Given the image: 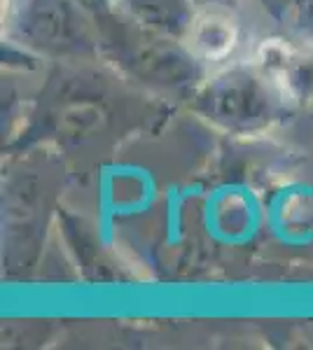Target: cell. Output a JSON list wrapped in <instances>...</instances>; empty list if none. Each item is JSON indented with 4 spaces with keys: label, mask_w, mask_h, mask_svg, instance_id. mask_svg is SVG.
<instances>
[{
    "label": "cell",
    "mask_w": 313,
    "mask_h": 350,
    "mask_svg": "<svg viewBox=\"0 0 313 350\" xmlns=\"http://www.w3.org/2000/svg\"><path fill=\"white\" fill-rule=\"evenodd\" d=\"M210 98H213L218 117L231 124L258 120L266 108V100H264L266 96L260 92L255 77H241V75L225 77V82L215 87Z\"/></svg>",
    "instance_id": "7a4b0ae2"
},
{
    "label": "cell",
    "mask_w": 313,
    "mask_h": 350,
    "mask_svg": "<svg viewBox=\"0 0 313 350\" xmlns=\"http://www.w3.org/2000/svg\"><path fill=\"white\" fill-rule=\"evenodd\" d=\"M187 42L192 54L206 61H220L234 52L238 44V28L229 16L220 12H203L190 19Z\"/></svg>",
    "instance_id": "6da1fadb"
}]
</instances>
